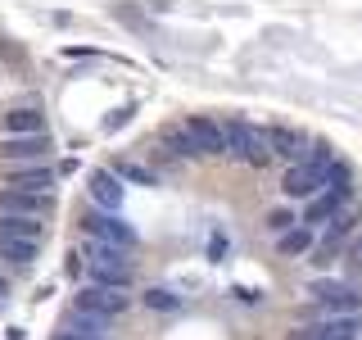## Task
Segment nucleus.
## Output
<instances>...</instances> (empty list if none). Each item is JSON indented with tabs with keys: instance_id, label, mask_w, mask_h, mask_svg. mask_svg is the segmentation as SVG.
<instances>
[{
	"instance_id": "obj_1",
	"label": "nucleus",
	"mask_w": 362,
	"mask_h": 340,
	"mask_svg": "<svg viewBox=\"0 0 362 340\" xmlns=\"http://www.w3.org/2000/svg\"><path fill=\"white\" fill-rule=\"evenodd\" d=\"M331 168H335V150L326 141H313V150L303 164H290L286 177H281V196L286 200H317L326 191V181H331Z\"/></svg>"
},
{
	"instance_id": "obj_2",
	"label": "nucleus",
	"mask_w": 362,
	"mask_h": 340,
	"mask_svg": "<svg viewBox=\"0 0 362 340\" xmlns=\"http://www.w3.org/2000/svg\"><path fill=\"white\" fill-rule=\"evenodd\" d=\"M77 259H82V264H86V277H90V286L127 290V286H132V277H136V268H132L127 249H118V245L82 241V245H77Z\"/></svg>"
},
{
	"instance_id": "obj_3",
	"label": "nucleus",
	"mask_w": 362,
	"mask_h": 340,
	"mask_svg": "<svg viewBox=\"0 0 362 340\" xmlns=\"http://www.w3.org/2000/svg\"><path fill=\"white\" fill-rule=\"evenodd\" d=\"M222 132H226V154L231 159H240V164H249V168H267L272 164V141H267V132L258 128V123L226 118Z\"/></svg>"
},
{
	"instance_id": "obj_4",
	"label": "nucleus",
	"mask_w": 362,
	"mask_h": 340,
	"mask_svg": "<svg viewBox=\"0 0 362 340\" xmlns=\"http://www.w3.org/2000/svg\"><path fill=\"white\" fill-rule=\"evenodd\" d=\"M50 154H54L50 132H41V136H0V164H5V168L50 164Z\"/></svg>"
},
{
	"instance_id": "obj_5",
	"label": "nucleus",
	"mask_w": 362,
	"mask_h": 340,
	"mask_svg": "<svg viewBox=\"0 0 362 340\" xmlns=\"http://www.w3.org/2000/svg\"><path fill=\"white\" fill-rule=\"evenodd\" d=\"M77 222H82L86 241H100V245H118V249H127V254L136 249V232H132V227L118 218V213H105V209H86V213H82Z\"/></svg>"
},
{
	"instance_id": "obj_6",
	"label": "nucleus",
	"mask_w": 362,
	"mask_h": 340,
	"mask_svg": "<svg viewBox=\"0 0 362 340\" xmlns=\"http://www.w3.org/2000/svg\"><path fill=\"white\" fill-rule=\"evenodd\" d=\"M73 313H82V317H95V322H109V317H118V313H127V295L122 290H109V286H86L73 295Z\"/></svg>"
},
{
	"instance_id": "obj_7",
	"label": "nucleus",
	"mask_w": 362,
	"mask_h": 340,
	"mask_svg": "<svg viewBox=\"0 0 362 340\" xmlns=\"http://www.w3.org/2000/svg\"><path fill=\"white\" fill-rule=\"evenodd\" d=\"M313 304L322 309V317H354L362 313V295L344 281H313Z\"/></svg>"
},
{
	"instance_id": "obj_8",
	"label": "nucleus",
	"mask_w": 362,
	"mask_h": 340,
	"mask_svg": "<svg viewBox=\"0 0 362 340\" xmlns=\"http://www.w3.org/2000/svg\"><path fill=\"white\" fill-rule=\"evenodd\" d=\"M290 340H362V313L322 317V322H313V327H294Z\"/></svg>"
},
{
	"instance_id": "obj_9",
	"label": "nucleus",
	"mask_w": 362,
	"mask_h": 340,
	"mask_svg": "<svg viewBox=\"0 0 362 340\" xmlns=\"http://www.w3.org/2000/svg\"><path fill=\"white\" fill-rule=\"evenodd\" d=\"M86 196L95 209L105 213H118L122 209V196H127V186H122V177L113 173V168H95V173L86 177Z\"/></svg>"
},
{
	"instance_id": "obj_10",
	"label": "nucleus",
	"mask_w": 362,
	"mask_h": 340,
	"mask_svg": "<svg viewBox=\"0 0 362 340\" xmlns=\"http://www.w3.org/2000/svg\"><path fill=\"white\" fill-rule=\"evenodd\" d=\"M54 168L50 164H32V168H9L5 173V191H23V196H50L54 186Z\"/></svg>"
},
{
	"instance_id": "obj_11",
	"label": "nucleus",
	"mask_w": 362,
	"mask_h": 340,
	"mask_svg": "<svg viewBox=\"0 0 362 340\" xmlns=\"http://www.w3.org/2000/svg\"><path fill=\"white\" fill-rule=\"evenodd\" d=\"M267 141H272V154H276V159H290V164H303V159H308V150H313V141H308L299 128H290V123L267 128Z\"/></svg>"
},
{
	"instance_id": "obj_12",
	"label": "nucleus",
	"mask_w": 362,
	"mask_h": 340,
	"mask_svg": "<svg viewBox=\"0 0 362 340\" xmlns=\"http://www.w3.org/2000/svg\"><path fill=\"white\" fill-rule=\"evenodd\" d=\"M0 213H14V218H50L54 196H23V191L0 186Z\"/></svg>"
},
{
	"instance_id": "obj_13",
	"label": "nucleus",
	"mask_w": 362,
	"mask_h": 340,
	"mask_svg": "<svg viewBox=\"0 0 362 340\" xmlns=\"http://www.w3.org/2000/svg\"><path fill=\"white\" fill-rule=\"evenodd\" d=\"M358 222H362V204L354 200V204H349V209H339V213H335V222H331V227H326V241H322V259H317V264H326V259H331L335 249H344V241H349V236L358 232Z\"/></svg>"
},
{
	"instance_id": "obj_14",
	"label": "nucleus",
	"mask_w": 362,
	"mask_h": 340,
	"mask_svg": "<svg viewBox=\"0 0 362 340\" xmlns=\"http://www.w3.org/2000/svg\"><path fill=\"white\" fill-rule=\"evenodd\" d=\"M186 128H190V136H195L199 154H226V132H222L218 118H209V113H190Z\"/></svg>"
},
{
	"instance_id": "obj_15",
	"label": "nucleus",
	"mask_w": 362,
	"mask_h": 340,
	"mask_svg": "<svg viewBox=\"0 0 362 340\" xmlns=\"http://www.w3.org/2000/svg\"><path fill=\"white\" fill-rule=\"evenodd\" d=\"M0 132H5V136H41L45 132V113H37V109H9V113H0Z\"/></svg>"
},
{
	"instance_id": "obj_16",
	"label": "nucleus",
	"mask_w": 362,
	"mask_h": 340,
	"mask_svg": "<svg viewBox=\"0 0 362 340\" xmlns=\"http://www.w3.org/2000/svg\"><path fill=\"white\" fill-rule=\"evenodd\" d=\"M158 145L177 159H199V145H195V136H190L186 123H168V128L158 132Z\"/></svg>"
},
{
	"instance_id": "obj_17",
	"label": "nucleus",
	"mask_w": 362,
	"mask_h": 340,
	"mask_svg": "<svg viewBox=\"0 0 362 340\" xmlns=\"http://www.w3.org/2000/svg\"><path fill=\"white\" fill-rule=\"evenodd\" d=\"M0 236H14V241H32V245H41L45 222H41V218H14V213H0Z\"/></svg>"
},
{
	"instance_id": "obj_18",
	"label": "nucleus",
	"mask_w": 362,
	"mask_h": 340,
	"mask_svg": "<svg viewBox=\"0 0 362 340\" xmlns=\"http://www.w3.org/2000/svg\"><path fill=\"white\" fill-rule=\"evenodd\" d=\"M54 340H105V322L73 313V317H68V322L59 327V332H54Z\"/></svg>"
},
{
	"instance_id": "obj_19",
	"label": "nucleus",
	"mask_w": 362,
	"mask_h": 340,
	"mask_svg": "<svg viewBox=\"0 0 362 340\" xmlns=\"http://www.w3.org/2000/svg\"><path fill=\"white\" fill-rule=\"evenodd\" d=\"M313 241H317V236H313V227H294V232H286V236H276V249H281V254H286V259H299V254H308V249H313Z\"/></svg>"
},
{
	"instance_id": "obj_20",
	"label": "nucleus",
	"mask_w": 362,
	"mask_h": 340,
	"mask_svg": "<svg viewBox=\"0 0 362 340\" xmlns=\"http://www.w3.org/2000/svg\"><path fill=\"white\" fill-rule=\"evenodd\" d=\"M0 259L14 268H32V259H37V245L32 241H14V236H0Z\"/></svg>"
},
{
	"instance_id": "obj_21",
	"label": "nucleus",
	"mask_w": 362,
	"mask_h": 340,
	"mask_svg": "<svg viewBox=\"0 0 362 340\" xmlns=\"http://www.w3.org/2000/svg\"><path fill=\"white\" fill-rule=\"evenodd\" d=\"M122 181H132V186H158V173L145 164H136V159H118V168H113Z\"/></svg>"
},
{
	"instance_id": "obj_22",
	"label": "nucleus",
	"mask_w": 362,
	"mask_h": 340,
	"mask_svg": "<svg viewBox=\"0 0 362 340\" xmlns=\"http://www.w3.org/2000/svg\"><path fill=\"white\" fill-rule=\"evenodd\" d=\"M145 309H154V313H177V309H181V295L168 290V286H150V290H145Z\"/></svg>"
},
{
	"instance_id": "obj_23",
	"label": "nucleus",
	"mask_w": 362,
	"mask_h": 340,
	"mask_svg": "<svg viewBox=\"0 0 362 340\" xmlns=\"http://www.w3.org/2000/svg\"><path fill=\"white\" fill-rule=\"evenodd\" d=\"M263 227H267L272 236H286V232H294V227H299V218H294L290 209H272L267 218H263Z\"/></svg>"
},
{
	"instance_id": "obj_24",
	"label": "nucleus",
	"mask_w": 362,
	"mask_h": 340,
	"mask_svg": "<svg viewBox=\"0 0 362 340\" xmlns=\"http://www.w3.org/2000/svg\"><path fill=\"white\" fill-rule=\"evenodd\" d=\"M132 118V105H122V109H113L109 118H105V132H113V128H122V123Z\"/></svg>"
},
{
	"instance_id": "obj_25",
	"label": "nucleus",
	"mask_w": 362,
	"mask_h": 340,
	"mask_svg": "<svg viewBox=\"0 0 362 340\" xmlns=\"http://www.w3.org/2000/svg\"><path fill=\"white\" fill-rule=\"evenodd\" d=\"M349 264H354V268L362 272V236H358V245H354V249H349Z\"/></svg>"
},
{
	"instance_id": "obj_26",
	"label": "nucleus",
	"mask_w": 362,
	"mask_h": 340,
	"mask_svg": "<svg viewBox=\"0 0 362 340\" xmlns=\"http://www.w3.org/2000/svg\"><path fill=\"white\" fill-rule=\"evenodd\" d=\"M5 300H9V277L0 272V304H5Z\"/></svg>"
}]
</instances>
